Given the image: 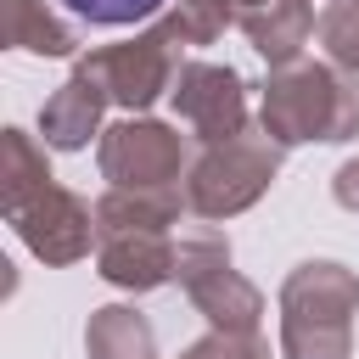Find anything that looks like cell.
I'll use <instances>...</instances> for the list:
<instances>
[{
  "label": "cell",
  "mask_w": 359,
  "mask_h": 359,
  "mask_svg": "<svg viewBox=\"0 0 359 359\" xmlns=\"http://www.w3.org/2000/svg\"><path fill=\"white\" fill-rule=\"evenodd\" d=\"M56 6L90 28H129V22H146L151 11H163V0H56Z\"/></svg>",
  "instance_id": "cell-1"
}]
</instances>
